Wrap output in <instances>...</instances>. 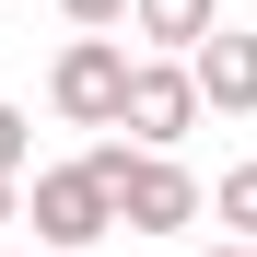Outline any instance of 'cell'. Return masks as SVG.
<instances>
[{"label": "cell", "instance_id": "obj_1", "mask_svg": "<svg viewBox=\"0 0 257 257\" xmlns=\"http://www.w3.org/2000/svg\"><path fill=\"white\" fill-rule=\"evenodd\" d=\"M82 164H94V187H105V210H117L128 234H164V245H176V234L199 222V210H210V187L187 176L176 152H141V141H94Z\"/></svg>", "mask_w": 257, "mask_h": 257}, {"label": "cell", "instance_id": "obj_2", "mask_svg": "<svg viewBox=\"0 0 257 257\" xmlns=\"http://www.w3.org/2000/svg\"><path fill=\"white\" fill-rule=\"evenodd\" d=\"M24 210H35V245H47V257H94V245L117 234L94 164H35V176H24Z\"/></svg>", "mask_w": 257, "mask_h": 257}, {"label": "cell", "instance_id": "obj_3", "mask_svg": "<svg viewBox=\"0 0 257 257\" xmlns=\"http://www.w3.org/2000/svg\"><path fill=\"white\" fill-rule=\"evenodd\" d=\"M47 105L70 128H117V105H128V35H70L47 59Z\"/></svg>", "mask_w": 257, "mask_h": 257}, {"label": "cell", "instance_id": "obj_4", "mask_svg": "<svg viewBox=\"0 0 257 257\" xmlns=\"http://www.w3.org/2000/svg\"><path fill=\"white\" fill-rule=\"evenodd\" d=\"M117 128H128V141H141V152H176L187 141V128H199V82H187V59H128V105H117Z\"/></svg>", "mask_w": 257, "mask_h": 257}, {"label": "cell", "instance_id": "obj_5", "mask_svg": "<svg viewBox=\"0 0 257 257\" xmlns=\"http://www.w3.org/2000/svg\"><path fill=\"white\" fill-rule=\"evenodd\" d=\"M187 82H199V117H257V35H222V24H210L187 47Z\"/></svg>", "mask_w": 257, "mask_h": 257}, {"label": "cell", "instance_id": "obj_6", "mask_svg": "<svg viewBox=\"0 0 257 257\" xmlns=\"http://www.w3.org/2000/svg\"><path fill=\"white\" fill-rule=\"evenodd\" d=\"M210 24H222V0H128V35H141L152 59H187Z\"/></svg>", "mask_w": 257, "mask_h": 257}, {"label": "cell", "instance_id": "obj_7", "mask_svg": "<svg viewBox=\"0 0 257 257\" xmlns=\"http://www.w3.org/2000/svg\"><path fill=\"white\" fill-rule=\"evenodd\" d=\"M210 210H222V234H234V245H257V164H234V176L210 187Z\"/></svg>", "mask_w": 257, "mask_h": 257}, {"label": "cell", "instance_id": "obj_8", "mask_svg": "<svg viewBox=\"0 0 257 257\" xmlns=\"http://www.w3.org/2000/svg\"><path fill=\"white\" fill-rule=\"evenodd\" d=\"M0 176H35V128H24L12 94H0Z\"/></svg>", "mask_w": 257, "mask_h": 257}, {"label": "cell", "instance_id": "obj_9", "mask_svg": "<svg viewBox=\"0 0 257 257\" xmlns=\"http://www.w3.org/2000/svg\"><path fill=\"white\" fill-rule=\"evenodd\" d=\"M59 12H70V35H117V24H128V0H59Z\"/></svg>", "mask_w": 257, "mask_h": 257}, {"label": "cell", "instance_id": "obj_10", "mask_svg": "<svg viewBox=\"0 0 257 257\" xmlns=\"http://www.w3.org/2000/svg\"><path fill=\"white\" fill-rule=\"evenodd\" d=\"M12 210H24V176H0V222H12Z\"/></svg>", "mask_w": 257, "mask_h": 257}, {"label": "cell", "instance_id": "obj_11", "mask_svg": "<svg viewBox=\"0 0 257 257\" xmlns=\"http://www.w3.org/2000/svg\"><path fill=\"white\" fill-rule=\"evenodd\" d=\"M199 257H257V245H234V234H222V245H199Z\"/></svg>", "mask_w": 257, "mask_h": 257}]
</instances>
